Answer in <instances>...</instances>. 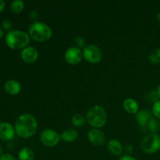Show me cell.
Listing matches in <instances>:
<instances>
[{"mask_svg": "<svg viewBox=\"0 0 160 160\" xmlns=\"http://www.w3.org/2000/svg\"><path fill=\"white\" fill-rule=\"evenodd\" d=\"M30 42L29 34L20 30L9 31L6 35V43L12 49L26 48Z\"/></svg>", "mask_w": 160, "mask_h": 160, "instance_id": "2", "label": "cell"}, {"mask_svg": "<svg viewBox=\"0 0 160 160\" xmlns=\"http://www.w3.org/2000/svg\"><path fill=\"white\" fill-rule=\"evenodd\" d=\"M152 117V114L151 113V112H149L148 110H145V109L138 111V112L136 114L137 121L142 131L147 132V126H148V122Z\"/></svg>", "mask_w": 160, "mask_h": 160, "instance_id": "11", "label": "cell"}, {"mask_svg": "<svg viewBox=\"0 0 160 160\" xmlns=\"http://www.w3.org/2000/svg\"><path fill=\"white\" fill-rule=\"evenodd\" d=\"M160 130V123L157 119L152 118L148 122L147 126V132L150 131L152 134H157V132Z\"/></svg>", "mask_w": 160, "mask_h": 160, "instance_id": "18", "label": "cell"}, {"mask_svg": "<svg viewBox=\"0 0 160 160\" xmlns=\"http://www.w3.org/2000/svg\"><path fill=\"white\" fill-rule=\"evenodd\" d=\"M78 133L73 128H68L62 131L60 134V139L65 142H73L78 138Z\"/></svg>", "mask_w": 160, "mask_h": 160, "instance_id": "15", "label": "cell"}, {"mask_svg": "<svg viewBox=\"0 0 160 160\" xmlns=\"http://www.w3.org/2000/svg\"><path fill=\"white\" fill-rule=\"evenodd\" d=\"M119 160H138V159H136V158L133 157V156L126 155V156H122V157H120Z\"/></svg>", "mask_w": 160, "mask_h": 160, "instance_id": "28", "label": "cell"}, {"mask_svg": "<svg viewBox=\"0 0 160 160\" xmlns=\"http://www.w3.org/2000/svg\"><path fill=\"white\" fill-rule=\"evenodd\" d=\"M126 150L128 152H133V146L131 145H128V146L126 147Z\"/></svg>", "mask_w": 160, "mask_h": 160, "instance_id": "30", "label": "cell"}, {"mask_svg": "<svg viewBox=\"0 0 160 160\" xmlns=\"http://www.w3.org/2000/svg\"><path fill=\"white\" fill-rule=\"evenodd\" d=\"M83 57V52L80 48L76 46L70 47L66 51L65 59L69 64L76 65L81 61Z\"/></svg>", "mask_w": 160, "mask_h": 160, "instance_id": "8", "label": "cell"}, {"mask_svg": "<svg viewBox=\"0 0 160 160\" xmlns=\"http://www.w3.org/2000/svg\"><path fill=\"white\" fill-rule=\"evenodd\" d=\"M83 57L90 63H98L102 58V53L98 46L91 44L83 49Z\"/></svg>", "mask_w": 160, "mask_h": 160, "instance_id": "6", "label": "cell"}, {"mask_svg": "<svg viewBox=\"0 0 160 160\" xmlns=\"http://www.w3.org/2000/svg\"><path fill=\"white\" fill-rule=\"evenodd\" d=\"M4 88L6 92L8 94L11 95H18L21 90V85H20V82L17 81V80L10 79L8 80L6 83H5Z\"/></svg>", "mask_w": 160, "mask_h": 160, "instance_id": "13", "label": "cell"}, {"mask_svg": "<svg viewBox=\"0 0 160 160\" xmlns=\"http://www.w3.org/2000/svg\"><path fill=\"white\" fill-rule=\"evenodd\" d=\"M40 140L45 146L54 147L59 143L60 135L54 130L45 129L41 132Z\"/></svg>", "mask_w": 160, "mask_h": 160, "instance_id": "7", "label": "cell"}, {"mask_svg": "<svg viewBox=\"0 0 160 160\" xmlns=\"http://www.w3.org/2000/svg\"><path fill=\"white\" fill-rule=\"evenodd\" d=\"M88 138L89 142L96 146L104 145L106 142V135L101 130L98 128H93L90 130L88 133Z\"/></svg>", "mask_w": 160, "mask_h": 160, "instance_id": "9", "label": "cell"}, {"mask_svg": "<svg viewBox=\"0 0 160 160\" xmlns=\"http://www.w3.org/2000/svg\"><path fill=\"white\" fill-rule=\"evenodd\" d=\"M108 149L112 154L115 156H120L123 152V148L122 144L118 140L112 139L108 142Z\"/></svg>", "mask_w": 160, "mask_h": 160, "instance_id": "16", "label": "cell"}, {"mask_svg": "<svg viewBox=\"0 0 160 160\" xmlns=\"http://www.w3.org/2000/svg\"><path fill=\"white\" fill-rule=\"evenodd\" d=\"M2 25L6 30H10L12 28V23L9 20H4L2 23Z\"/></svg>", "mask_w": 160, "mask_h": 160, "instance_id": "26", "label": "cell"}, {"mask_svg": "<svg viewBox=\"0 0 160 160\" xmlns=\"http://www.w3.org/2000/svg\"><path fill=\"white\" fill-rule=\"evenodd\" d=\"M3 31H2V28H0V39L2 38V36H3Z\"/></svg>", "mask_w": 160, "mask_h": 160, "instance_id": "32", "label": "cell"}, {"mask_svg": "<svg viewBox=\"0 0 160 160\" xmlns=\"http://www.w3.org/2000/svg\"><path fill=\"white\" fill-rule=\"evenodd\" d=\"M5 7H6V3H5V2L2 1V0H0V12H2L5 9Z\"/></svg>", "mask_w": 160, "mask_h": 160, "instance_id": "29", "label": "cell"}, {"mask_svg": "<svg viewBox=\"0 0 160 160\" xmlns=\"http://www.w3.org/2000/svg\"><path fill=\"white\" fill-rule=\"evenodd\" d=\"M2 152H3V147L2 146V145L0 144V156L2 155Z\"/></svg>", "mask_w": 160, "mask_h": 160, "instance_id": "33", "label": "cell"}, {"mask_svg": "<svg viewBox=\"0 0 160 160\" xmlns=\"http://www.w3.org/2000/svg\"><path fill=\"white\" fill-rule=\"evenodd\" d=\"M152 113L153 115L158 119H160V100L156 102L152 106Z\"/></svg>", "mask_w": 160, "mask_h": 160, "instance_id": "22", "label": "cell"}, {"mask_svg": "<svg viewBox=\"0 0 160 160\" xmlns=\"http://www.w3.org/2000/svg\"><path fill=\"white\" fill-rule=\"evenodd\" d=\"M156 17H157V20H159V21L160 22V12H159V13L157 14V16H156Z\"/></svg>", "mask_w": 160, "mask_h": 160, "instance_id": "34", "label": "cell"}, {"mask_svg": "<svg viewBox=\"0 0 160 160\" xmlns=\"http://www.w3.org/2000/svg\"><path fill=\"white\" fill-rule=\"evenodd\" d=\"M15 128L9 123H0V139L2 141H10L15 136Z\"/></svg>", "mask_w": 160, "mask_h": 160, "instance_id": "10", "label": "cell"}, {"mask_svg": "<svg viewBox=\"0 0 160 160\" xmlns=\"http://www.w3.org/2000/svg\"><path fill=\"white\" fill-rule=\"evenodd\" d=\"M28 33L31 38L38 42H45L49 40L52 35V31L49 26L39 21H35L30 25Z\"/></svg>", "mask_w": 160, "mask_h": 160, "instance_id": "3", "label": "cell"}, {"mask_svg": "<svg viewBox=\"0 0 160 160\" xmlns=\"http://www.w3.org/2000/svg\"><path fill=\"white\" fill-rule=\"evenodd\" d=\"M10 9L14 13H20L24 9V2L21 0H15L11 2Z\"/></svg>", "mask_w": 160, "mask_h": 160, "instance_id": "19", "label": "cell"}, {"mask_svg": "<svg viewBox=\"0 0 160 160\" xmlns=\"http://www.w3.org/2000/svg\"><path fill=\"white\" fill-rule=\"evenodd\" d=\"M123 108L128 113L137 114L139 111L138 103L135 99L132 98H128L123 102Z\"/></svg>", "mask_w": 160, "mask_h": 160, "instance_id": "14", "label": "cell"}, {"mask_svg": "<svg viewBox=\"0 0 160 160\" xmlns=\"http://www.w3.org/2000/svg\"><path fill=\"white\" fill-rule=\"evenodd\" d=\"M141 148L148 154L157 152L160 149V136L158 134H149L141 142Z\"/></svg>", "mask_w": 160, "mask_h": 160, "instance_id": "5", "label": "cell"}, {"mask_svg": "<svg viewBox=\"0 0 160 160\" xmlns=\"http://www.w3.org/2000/svg\"><path fill=\"white\" fill-rule=\"evenodd\" d=\"M34 153L29 147H23L18 153V160H34Z\"/></svg>", "mask_w": 160, "mask_h": 160, "instance_id": "17", "label": "cell"}, {"mask_svg": "<svg viewBox=\"0 0 160 160\" xmlns=\"http://www.w3.org/2000/svg\"><path fill=\"white\" fill-rule=\"evenodd\" d=\"M86 119L91 126L98 129L106 124L107 121V113L102 106H94L88 112Z\"/></svg>", "mask_w": 160, "mask_h": 160, "instance_id": "4", "label": "cell"}, {"mask_svg": "<svg viewBox=\"0 0 160 160\" xmlns=\"http://www.w3.org/2000/svg\"><path fill=\"white\" fill-rule=\"evenodd\" d=\"M0 160H18L16 159L13 156H12L11 154H8V153H6V154H2L0 156Z\"/></svg>", "mask_w": 160, "mask_h": 160, "instance_id": "24", "label": "cell"}, {"mask_svg": "<svg viewBox=\"0 0 160 160\" xmlns=\"http://www.w3.org/2000/svg\"><path fill=\"white\" fill-rule=\"evenodd\" d=\"M72 124L75 127H83L85 123L86 120L81 114H75L71 119Z\"/></svg>", "mask_w": 160, "mask_h": 160, "instance_id": "21", "label": "cell"}, {"mask_svg": "<svg viewBox=\"0 0 160 160\" xmlns=\"http://www.w3.org/2000/svg\"><path fill=\"white\" fill-rule=\"evenodd\" d=\"M21 58L28 63L35 62L38 58V52L34 47H26L21 52Z\"/></svg>", "mask_w": 160, "mask_h": 160, "instance_id": "12", "label": "cell"}, {"mask_svg": "<svg viewBox=\"0 0 160 160\" xmlns=\"http://www.w3.org/2000/svg\"><path fill=\"white\" fill-rule=\"evenodd\" d=\"M14 128L17 135L23 138H28L32 137L37 131V120L31 114H22L17 118Z\"/></svg>", "mask_w": 160, "mask_h": 160, "instance_id": "1", "label": "cell"}, {"mask_svg": "<svg viewBox=\"0 0 160 160\" xmlns=\"http://www.w3.org/2000/svg\"><path fill=\"white\" fill-rule=\"evenodd\" d=\"M148 59L153 64L160 63V48H157L152 51L148 56Z\"/></svg>", "mask_w": 160, "mask_h": 160, "instance_id": "20", "label": "cell"}, {"mask_svg": "<svg viewBox=\"0 0 160 160\" xmlns=\"http://www.w3.org/2000/svg\"><path fill=\"white\" fill-rule=\"evenodd\" d=\"M74 42H75V43L77 44V45H78V48L84 46V43H85V42H84V39L82 37H77L76 38H75Z\"/></svg>", "mask_w": 160, "mask_h": 160, "instance_id": "25", "label": "cell"}, {"mask_svg": "<svg viewBox=\"0 0 160 160\" xmlns=\"http://www.w3.org/2000/svg\"><path fill=\"white\" fill-rule=\"evenodd\" d=\"M30 17H31L32 20H36V19L38 17V12L35 10H31L29 13Z\"/></svg>", "mask_w": 160, "mask_h": 160, "instance_id": "27", "label": "cell"}, {"mask_svg": "<svg viewBox=\"0 0 160 160\" xmlns=\"http://www.w3.org/2000/svg\"><path fill=\"white\" fill-rule=\"evenodd\" d=\"M156 92H157L158 95H159V98H160V85L157 88V90H156Z\"/></svg>", "mask_w": 160, "mask_h": 160, "instance_id": "31", "label": "cell"}, {"mask_svg": "<svg viewBox=\"0 0 160 160\" xmlns=\"http://www.w3.org/2000/svg\"><path fill=\"white\" fill-rule=\"evenodd\" d=\"M148 99H149L150 101L152 102H154V103L156 102L159 101V95H158L156 91H152V92H149V93L148 94Z\"/></svg>", "mask_w": 160, "mask_h": 160, "instance_id": "23", "label": "cell"}]
</instances>
